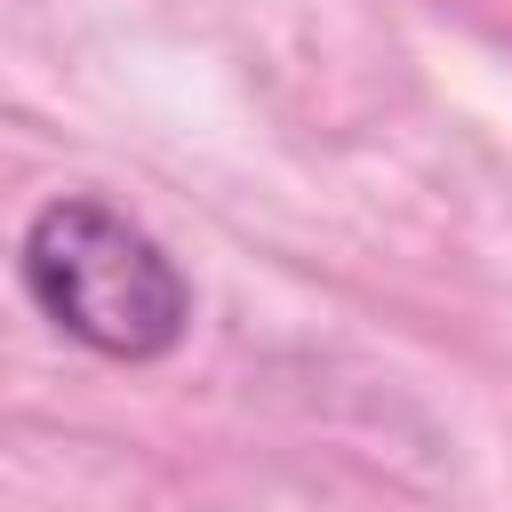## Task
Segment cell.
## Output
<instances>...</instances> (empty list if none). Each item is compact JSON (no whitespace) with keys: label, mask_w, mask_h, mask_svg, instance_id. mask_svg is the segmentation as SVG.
I'll list each match as a JSON object with an SVG mask.
<instances>
[{"label":"cell","mask_w":512,"mask_h":512,"mask_svg":"<svg viewBox=\"0 0 512 512\" xmlns=\"http://www.w3.org/2000/svg\"><path fill=\"white\" fill-rule=\"evenodd\" d=\"M16 288L24 304L80 352L152 368L192 328L184 264L104 192H48L16 232Z\"/></svg>","instance_id":"6da1fadb"}]
</instances>
